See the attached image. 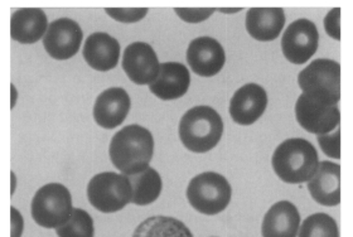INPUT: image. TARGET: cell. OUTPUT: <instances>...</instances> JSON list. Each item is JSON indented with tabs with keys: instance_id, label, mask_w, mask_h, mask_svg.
<instances>
[{
	"instance_id": "16",
	"label": "cell",
	"mask_w": 353,
	"mask_h": 237,
	"mask_svg": "<svg viewBox=\"0 0 353 237\" xmlns=\"http://www.w3.org/2000/svg\"><path fill=\"white\" fill-rule=\"evenodd\" d=\"M190 85L191 74L187 67L178 62H165L159 67V74L149 90L161 100H176L187 94Z\"/></svg>"
},
{
	"instance_id": "8",
	"label": "cell",
	"mask_w": 353,
	"mask_h": 237,
	"mask_svg": "<svg viewBox=\"0 0 353 237\" xmlns=\"http://www.w3.org/2000/svg\"><path fill=\"white\" fill-rule=\"evenodd\" d=\"M295 116L299 125L316 135H325L339 127L341 112L337 105H328L302 94L295 104Z\"/></svg>"
},
{
	"instance_id": "22",
	"label": "cell",
	"mask_w": 353,
	"mask_h": 237,
	"mask_svg": "<svg viewBox=\"0 0 353 237\" xmlns=\"http://www.w3.org/2000/svg\"><path fill=\"white\" fill-rule=\"evenodd\" d=\"M132 237H193V235L190 229L176 218L153 216L140 223Z\"/></svg>"
},
{
	"instance_id": "31",
	"label": "cell",
	"mask_w": 353,
	"mask_h": 237,
	"mask_svg": "<svg viewBox=\"0 0 353 237\" xmlns=\"http://www.w3.org/2000/svg\"><path fill=\"white\" fill-rule=\"evenodd\" d=\"M17 183H18V179L15 176L14 172H10V197L14 196L15 191H17Z\"/></svg>"
},
{
	"instance_id": "7",
	"label": "cell",
	"mask_w": 353,
	"mask_h": 237,
	"mask_svg": "<svg viewBox=\"0 0 353 237\" xmlns=\"http://www.w3.org/2000/svg\"><path fill=\"white\" fill-rule=\"evenodd\" d=\"M303 94L328 105H337L341 99V67L332 59H316L298 76Z\"/></svg>"
},
{
	"instance_id": "30",
	"label": "cell",
	"mask_w": 353,
	"mask_h": 237,
	"mask_svg": "<svg viewBox=\"0 0 353 237\" xmlns=\"http://www.w3.org/2000/svg\"><path fill=\"white\" fill-rule=\"evenodd\" d=\"M19 100V92L14 83H10V110H13Z\"/></svg>"
},
{
	"instance_id": "1",
	"label": "cell",
	"mask_w": 353,
	"mask_h": 237,
	"mask_svg": "<svg viewBox=\"0 0 353 237\" xmlns=\"http://www.w3.org/2000/svg\"><path fill=\"white\" fill-rule=\"evenodd\" d=\"M154 154V138L144 126L128 125L112 136L109 147L111 163L124 176L145 171Z\"/></svg>"
},
{
	"instance_id": "21",
	"label": "cell",
	"mask_w": 353,
	"mask_h": 237,
	"mask_svg": "<svg viewBox=\"0 0 353 237\" xmlns=\"http://www.w3.org/2000/svg\"><path fill=\"white\" fill-rule=\"evenodd\" d=\"M132 185V203L137 206H148L159 198L162 193V178L154 168L148 167L145 171L129 176Z\"/></svg>"
},
{
	"instance_id": "19",
	"label": "cell",
	"mask_w": 353,
	"mask_h": 237,
	"mask_svg": "<svg viewBox=\"0 0 353 237\" xmlns=\"http://www.w3.org/2000/svg\"><path fill=\"white\" fill-rule=\"evenodd\" d=\"M301 226L298 208L289 200H280L266 212L263 225V237H296Z\"/></svg>"
},
{
	"instance_id": "18",
	"label": "cell",
	"mask_w": 353,
	"mask_h": 237,
	"mask_svg": "<svg viewBox=\"0 0 353 237\" xmlns=\"http://www.w3.org/2000/svg\"><path fill=\"white\" fill-rule=\"evenodd\" d=\"M310 196L316 203L333 207L341 202V168L339 164L322 162L313 178L308 181Z\"/></svg>"
},
{
	"instance_id": "12",
	"label": "cell",
	"mask_w": 353,
	"mask_h": 237,
	"mask_svg": "<svg viewBox=\"0 0 353 237\" xmlns=\"http://www.w3.org/2000/svg\"><path fill=\"white\" fill-rule=\"evenodd\" d=\"M187 61L192 71L201 77H212L225 66V50L212 37L193 39L187 50Z\"/></svg>"
},
{
	"instance_id": "25",
	"label": "cell",
	"mask_w": 353,
	"mask_h": 237,
	"mask_svg": "<svg viewBox=\"0 0 353 237\" xmlns=\"http://www.w3.org/2000/svg\"><path fill=\"white\" fill-rule=\"evenodd\" d=\"M105 13L117 22L132 24L144 19L148 14V9L145 8H106Z\"/></svg>"
},
{
	"instance_id": "32",
	"label": "cell",
	"mask_w": 353,
	"mask_h": 237,
	"mask_svg": "<svg viewBox=\"0 0 353 237\" xmlns=\"http://www.w3.org/2000/svg\"><path fill=\"white\" fill-rule=\"evenodd\" d=\"M219 12L223 13V14H235V13L241 12V9H236V8H232V9H225V8H222V9H219Z\"/></svg>"
},
{
	"instance_id": "2",
	"label": "cell",
	"mask_w": 353,
	"mask_h": 237,
	"mask_svg": "<svg viewBox=\"0 0 353 237\" xmlns=\"http://www.w3.org/2000/svg\"><path fill=\"white\" fill-rule=\"evenodd\" d=\"M272 164L275 174L283 182L301 185L316 174L319 159L313 144L302 138H292L275 149Z\"/></svg>"
},
{
	"instance_id": "20",
	"label": "cell",
	"mask_w": 353,
	"mask_h": 237,
	"mask_svg": "<svg viewBox=\"0 0 353 237\" xmlns=\"http://www.w3.org/2000/svg\"><path fill=\"white\" fill-rule=\"evenodd\" d=\"M284 24L285 15L281 8H252L246 15V30L260 42L279 37Z\"/></svg>"
},
{
	"instance_id": "24",
	"label": "cell",
	"mask_w": 353,
	"mask_h": 237,
	"mask_svg": "<svg viewBox=\"0 0 353 237\" xmlns=\"http://www.w3.org/2000/svg\"><path fill=\"white\" fill-rule=\"evenodd\" d=\"M299 237H339V226L327 214H314L303 221Z\"/></svg>"
},
{
	"instance_id": "17",
	"label": "cell",
	"mask_w": 353,
	"mask_h": 237,
	"mask_svg": "<svg viewBox=\"0 0 353 237\" xmlns=\"http://www.w3.org/2000/svg\"><path fill=\"white\" fill-rule=\"evenodd\" d=\"M82 54L91 68L100 72H108L118 66L120 45L118 39L110 34L96 32L86 39Z\"/></svg>"
},
{
	"instance_id": "26",
	"label": "cell",
	"mask_w": 353,
	"mask_h": 237,
	"mask_svg": "<svg viewBox=\"0 0 353 237\" xmlns=\"http://www.w3.org/2000/svg\"><path fill=\"white\" fill-rule=\"evenodd\" d=\"M318 144L325 156L334 159L341 158V132L336 127L334 133L318 135Z\"/></svg>"
},
{
	"instance_id": "28",
	"label": "cell",
	"mask_w": 353,
	"mask_h": 237,
	"mask_svg": "<svg viewBox=\"0 0 353 237\" xmlns=\"http://www.w3.org/2000/svg\"><path fill=\"white\" fill-rule=\"evenodd\" d=\"M324 28L330 37L339 41L341 39V9L334 8L324 18Z\"/></svg>"
},
{
	"instance_id": "15",
	"label": "cell",
	"mask_w": 353,
	"mask_h": 237,
	"mask_svg": "<svg viewBox=\"0 0 353 237\" xmlns=\"http://www.w3.org/2000/svg\"><path fill=\"white\" fill-rule=\"evenodd\" d=\"M48 18L39 8H21L10 18V36L21 45H34L43 39Z\"/></svg>"
},
{
	"instance_id": "5",
	"label": "cell",
	"mask_w": 353,
	"mask_h": 237,
	"mask_svg": "<svg viewBox=\"0 0 353 237\" xmlns=\"http://www.w3.org/2000/svg\"><path fill=\"white\" fill-rule=\"evenodd\" d=\"M232 197L228 179L214 172H205L192 178L187 188V198L199 214L214 216L225 211Z\"/></svg>"
},
{
	"instance_id": "9",
	"label": "cell",
	"mask_w": 353,
	"mask_h": 237,
	"mask_svg": "<svg viewBox=\"0 0 353 237\" xmlns=\"http://www.w3.org/2000/svg\"><path fill=\"white\" fill-rule=\"evenodd\" d=\"M83 32L80 24L70 18H59L48 25L43 37L46 52L53 59H72L81 48Z\"/></svg>"
},
{
	"instance_id": "4",
	"label": "cell",
	"mask_w": 353,
	"mask_h": 237,
	"mask_svg": "<svg viewBox=\"0 0 353 237\" xmlns=\"http://www.w3.org/2000/svg\"><path fill=\"white\" fill-rule=\"evenodd\" d=\"M72 211L71 192L61 183L42 185L30 202L33 221L47 230H56L63 226L70 220Z\"/></svg>"
},
{
	"instance_id": "3",
	"label": "cell",
	"mask_w": 353,
	"mask_h": 237,
	"mask_svg": "<svg viewBox=\"0 0 353 237\" xmlns=\"http://www.w3.org/2000/svg\"><path fill=\"white\" fill-rule=\"evenodd\" d=\"M223 123L210 106H196L185 112L179 123V139L193 153H207L220 143Z\"/></svg>"
},
{
	"instance_id": "23",
	"label": "cell",
	"mask_w": 353,
	"mask_h": 237,
	"mask_svg": "<svg viewBox=\"0 0 353 237\" xmlns=\"http://www.w3.org/2000/svg\"><path fill=\"white\" fill-rule=\"evenodd\" d=\"M59 237H94V220L82 208H74L70 220L63 226L56 229Z\"/></svg>"
},
{
	"instance_id": "13",
	"label": "cell",
	"mask_w": 353,
	"mask_h": 237,
	"mask_svg": "<svg viewBox=\"0 0 353 237\" xmlns=\"http://www.w3.org/2000/svg\"><path fill=\"white\" fill-rule=\"evenodd\" d=\"M268 106V95L258 83H248L237 90L230 103V115L239 125H252L263 116Z\"/></svg>"
},
{
	"instance_id": "27",
	"label": "cell",
	"mask_w": 353,
	"mask_h": 237,
	"mask_svg": "<svg viewBox=\"0 0 353 237\" xmlns=\"http://www.w3.org/2000/svg\"><path fill=\"white\" fill-rule=\"evenodd\" d=\"M176 15L185 23L205 22L211 15L214 14L216 9H208V8H182V9H176L174 10Z\"/></svg>"
},
{
	"instance_id": "14",
	"label": "cell",
	"mask_w": 353,
	"mask_h": 237,
	"mask_svg": "<svg viewBox=\"0 0 353 237\" xmlns=\"http://www.w3.org/2000/svg\"><path fill=\"white\" fill-rule=\"evenodd\" d=\"M132 107L129 94L123 87H110L103 91L94 105L96 124L103 129H114L125 121Z\"/></svg>"
},
{
	"instance_id": "29",
	"label": "cell",
	"mask_w": 353,
	"mask_h": 237,
	"mask_svg": "<svg viewBox=\"0 0 353 237\" xmlns=\"http://www.w3.org/2000/svg\"><path fill=\"white\" fill-rule=\"evenodd\" d=\"M10 225H12V234L10 237H22L24 231V218L22 214L14 207H10Z\"/></svg>"
},
{
	"instance_id": "6",
	"label": "cell",
	"mask_w": 353,
	"mask_h": 237,
	"mask_svg": "<svg viewBox=\"0 0 353 237\" xmlns=\"http://www.w3.org/2000/svg\"><path fill=\"white\" fill-rule=\"evenodd\" d=\"M132 189L128 176L103 172L90 179L88 198L103 214L119 212L132 202Z\"/></svg>"
},
{
	"instance_id": "11",
	"label": "cell",
	"mask_w": 353,
	"mask_h": 237,
	"mask_svg": "<svg viewBox=\"0 0 353 237\" xmlns=\"http://www.w3.org/2000/svg\"><path fill=\"white\" fill-rule=\"evenodd\" d=\"M123 70L135 85H150L159 74V59L153 47L145 42H134L123 54Z\"/></svg>"
},
{
	"instance_id": "10",
	"label": "cell",
	"mask_w": 353,
	"mask_h": 237,
	"mask_svg": "<svg viewBox=\"0 0 353 237\" xmlns=\"http://www.w3.org/2000/svg\"><path fill=\"white\" fill-rule=\"evenodd\" d=\"M318 41L319 34L316 24L308 19H298L284 32L281 51L289 62L303 65L316 54Z\"/></svg>"
}]
</instances>
